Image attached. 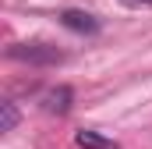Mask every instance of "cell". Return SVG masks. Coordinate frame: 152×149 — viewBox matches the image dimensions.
I'll list each match as a JSON object with an SVG mask.
<instances>
[{
	"instance_id": "8992f818",
	"label": "cell",
	"mask_w": 152,
	"mask_h": 149,
	"mask_svg": "<svg viewBox=\"0 0 152 149\" xmlns=\"http://www.w3.org/2000/svg\"><path fill=\"white\" fill-rule=\"evenodd\" d=\"M124 4H131V7H152V0H124Z\"/></svg>"
},
{
	"instance_id": "7a4b0ae2",
	"label": "cell",
	"mask_w": 152,
	"mask_h": 149,
	"mask_svg": "<svg viewBox=\"0 0 152 149\" xmlns=\"http://www.w3.org/2000/svg\"><path fill=\"white\" fill-rule=\"evenodd\" d=\"M60 21H64V29L81 32V36H92V32H99V21H96L88 11H64V14H60Z\"/></svg>"
},
{
	"instance_id": "6da1fadb",
	"label": "cell",
	"mask_w": 152,
	"mask_h": 149,
	"mask_svg": "<svg viewBox=\"0 0 152 149\" xmlns=\"http://www.w3.org/2000/svg\"><path fill=\"white\" fill-rule=\"evenodd\" d=\"M11 57L28 60V64H60L64 60V53L50 43H18V46H11Z\"/></svg>"
},
{
	"instance_id": "5b68a950",
	"label": "cell",
	"mask_w": 152,
	"mask_h": 149,
	"mask_svg": "<svg viewBox=\"0 0 152 149\" xmlns=\"http://www.w3.org/2000/svg\"><path fill=\"white\" fill-rule=\"evenodd\" d=\"M14 128H18V107L0 103V131H14Z\"/></svg>"
},
{
	"instance_id": "277c9868",
	"label": "cell",
	"mask_w": 152,
	"mask_h": 149,
	"mask_svg": "<svg viewBox=\"0 0 152 149\" xmlns=\"http://www.w3.org/2000/svg\"><path fill=\"white\" fill-rule=\"evenodd\" d=\"M75 142H78L81 149H117L113 139H106V135H99V131H88V128H81V131H78Z\"/></svg>"
},
{
	"instance_id": "3957f363",
	"label": "cell",
	"mask_w": 152,
	"mask_h": 149,
	"mask_svg": "<svg viewBox=\"0 0 152 149\" xmlns=\"http://www.w3.org/2000/svg\"><path fill=\"white\" fill-rule=\"evenodd\" d=\"M71 100H75V92L67 85H57V89H50L42 96V110L46 114H67L71 110Z\"/></svg>"
}]
</instances>
